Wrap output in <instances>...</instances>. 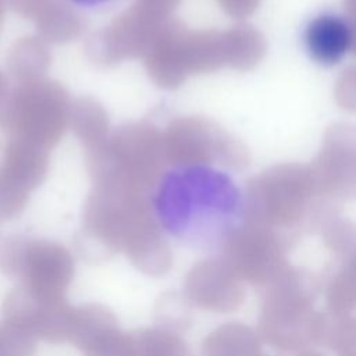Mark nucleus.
<instances>
[{"label": "nucleus", "instance_id": "nucleus-3", "mask_svg": "<svg viewBox=\"0 0 356 356\" xmlns=\"http://www.w3.org/2000/svg\"><path fill=\"white\" fill-rule=\"evenodd\" d=\"M352 42L348 22L337 15H321L307 26L306 43L310 54L320 63L334 64L342 58Z\"/></svg>", "mask_w": 356, "mask_h": 356}, {"label": "nucleus", "instance_id": "nucleus-1", "mask_svg": "<svg viewBox=\"0 0 356 356\" xmlns=\"http://www.w3.org/2000/svg\"><path fill=\"white\" fill-rule=\"evenodd\" d=\"M142 175L149 216L171 243L195 252L224 245L243 218L234 178L209 160L165 146Z\"/></svg>", "mask_w": 356, "mask_h": 356}, {"label": "nucleus", "instance_id": "nucleus-2", "mask_svg": "<svg viewBox=\"0 0 356 356\" xmlns=\"http://www.w3.org/2000/svg\"><path fill=\"white\" fill-rule=\"evenodd\" d=\"M139 0H40L46 11L68 26L102 31L132 13Z\"/></svg>", "mask_w": 356, "mask_h": 356}]
</instances>
